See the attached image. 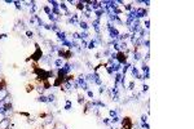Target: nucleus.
Masks as SVG:
<instances>
[{"instance_id": "f257e3e1", "label": "nucleus", "mask_w": 194, "mask_h": 129, "mask_svg": "<svg viewBox=\"0 0 194 129\" xmlns=\"http://www.w3.org/2000/svg\"><path fill=\"white\" fill-rule=\"evenodd\" d=\"M43 57H44V56H43V52L40 49V47L38 45V44H35V52L30 56V60L34 61V62H39Z\"/></svg>"}, {"instance_id": "f03ea898", "label": "nucleus", "mask_w": 194, "mask_h": 129, "mask_svg": "<svg viewBox=\"0 0 194 129\" xmlns=\"http://www.w3.org/2000/svg\"><path fill=\"white\" fill-rule=\"evenodd\" d=\"M120 124H122V129H132L133 128V121L131 120V117H123L120 120Z\"/></svg>"}, {"instance_id": "7ed1b4c3", "label": "nucleus", "mask_w": 194, "mask_h": 129, "mask_svg": "<svg viewBox=\"0 0 194 129\" xmlns=\"http://www.w3.org/2000/svg\"><path fill=\"white\" fill-rule=\"evenodd\" d=\"M136 18L137 19H142V18H145L148 16V12H146V9H145L144 7H140V8H136Z\"/></svg>"}, {"instance_id": "20e7f679", "label": "nucleus", "mask_w": 194, "mask_h": 129, "mask_svg": "<svg viewBox=\"0 0 194 129\" xmlns=\"http://www.w3.org/2000/svg\"><path fill=\"white\" fill-rule=\"evenodd\" d=\"M0 129H10V119L5 117V119L0 123Z\"/></svg>"}, {"instance_id": "39448f33", "label": "nucleus", "mask_w": 194, "mask_h": 129, "mask_svg": "<svg viewBox=\"0 0 194 129\" xmlns=\"http://www.w3.org/2000/svg\"><path fill=\"white\" fill-rule=\"evenodd\" d=\"M8 96H9V92H8L7 87H5V88H0V102L4 101Z\"/></svg>"}, {"instance_id": "423d86ee", "label": "nucleus", "mask_w": 194, "mask_h": 129, "mask_svg": "<svg viewBox=\"0 0 194 129\" xmlns=\"http://www.w3.org/2000/svg\"><path fill=\"white\" fill-rule=\"evenodd\" d=\"M78 26L80 27V30H82V31H88V30H89V25H88V22H87L85 19H82V21H80Z\"/></svg>"}, {"instance_id": "0eeeda50", "label": "nucleus", "mask_w": 194, "mask_h": 129, "mask_svg": "<svg viewBox=\"0 0 194 129\" xmlns=\"http://www.w3.org/2000/svg\"><path fill=\"white\" fill-rule=\"evenodd\" d=\"M56 102V94L55 93H51L47 96V103H55Z\"/></svg>"}, {"instance_id": "6e6552de", "label": "nucleus", "mask_w": 194, "mask_h": 129, "mask_svg": "<svg viewBox=\"0 0 194 129\" xmlns=\"http://www.w3.org/2000/svg\"><path fill=\"white\" fill-rule=\"evenodd\" d=\"M38 102H43V103H47V96L45 94H40L39 97L36 98Z\"/></svg>"}, {"instance_id": "1a4fd4ad", "label": "nucleus", "mask_w": 194, "mask_h": 129, "mask_svg": "<svg viewBox=\"0 0 194 129\" xmlns=\"http://www.w3.org/2000/svg\"><path fill=\"white\" fill-rule=\"evenodd\" d=\"M71 107H73V103H71V102H70L69 99H66V105H65L63 109L66 110V111H70V110H71Z\"/></svg>"}, {"instance_id": "9d476101", "label": "nucleus", "mask_w": 194, "mask_h": 129, "mask_svg": "<svg viewBox=\"0 0 194 129\" xmlns=\"http://www.w3.org/2000/svg\"><path fill=\"white\" fill-rule=\"evenodd\" d=\"M12 101H13V99H12V97H10V96H8L7 98H5L3 102H4V105L7 106V105H12Z\"/></svg>"}, {"instance_id": "9b49d317", "label": "nucleus", "mask_w": 194, "mask_h": 129, "mask_svg": "<svg viewBox=\"0 0 194 129\" xmlns=\"http://www.w3.org/2000/svg\"><path fill=\"white\" fill-rule=\"evenodd\" d=\"M87 96L89 97V99H92V101H93V98H95V93H93L91 89H88V90H87Z\"/></svg>"}, {"instance_id": "f8f14e48", "label": "nucleus", "mask_w": 194, "mask_h": 129, "mask_svg": "<svg viewBox=\"0 0 194 129\" xmlns=\"http://www.w3.org/2000/svg\"><path fill=\"white\" fill-rule=\"evenodd\" d=\"M141 123H148V115H142L141 116Z\"/></svg>"}, {"instance_id": "ddd939ff", "label": "nucleus", "mask_w": 194, "mask_h": 129, "mask_svg": "<svg viewBox=\"0 0 194 129\" xmlns=\"http://www.w3.org/2000/svg\"><path fill=\"white\" fill-rule=\"evenodd\" d=\"M26 35H27V37H30V39H31V37L34 36V32H32V31H29V30H27V31H26Z\"/></svg>"}, {"instance_id": "4468645a", "label": "nucleus", "mask_w": 194, "mask_h": 129, "mask_svg": "<svg viewBox=\"0 0 194 129\" xmlns=\"http://www.w3.org/2000/svg\"><path fill=\"white\" fill-rule=\"evenodd\" d=\"M141 128L142 129H149V124L148 123H141Z\"/></svg>"}, {"instance_id": "2eb2a0df", "label": "nucleus", "mask_w": 194, "mask_h": 129, "mask_svg": "<svg viewBox=\"0 0 194 129\" xmlns=\"http://www.w3.org/2000/svg\"><path fill=\"white\" fill-rule=\"evenodd\" d=\"M4 119H5V115L3 114V112H0V123H2Z\"/></svg>"}, {"instance_id": "dca6fc26", "label": "nucleus", "mask_w": 194, "mask_h": 129, "mask_svg": "<svg viewBox=\"0 0 194 129\" xmlns=\"http://www.w3.org/2000/svg\"><path fill=\"white\" fill-rule=\"evenodd\" d=\"M22 116H25V117H30V114H27V112H20Z\"/></svg>"}, {"instance_id": "f3484780", "label": "nucleus", "mask_w": 194, "mask_h": 129, "mask_svg": "<svg viewBox=\"0 0 194 129\" xmlns=\"http://www.w3.org/2000/svg\"><path fill=\"white\" fill-rule=\"evenodd\" d=\"M7 36H8L7 34H0V39H5Z\"/></svg>"}]
</instances>
